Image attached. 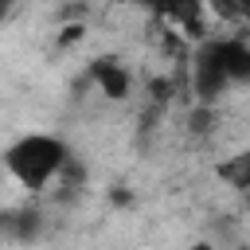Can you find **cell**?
Masks as SVG:
<instances>
[{
    "label": "cell",
    "instance_id": "obj_1",
    "mask_svg": "<svg viewBox=\"0 0 250 250\" xmlns=\"http://www.w3.org/2000/svg\"><path fill=\"white\" fill-rule=\"evenodd\" d=\"M250 82V47L238 35H207L191 55V90L203 105H215L227 90Z\"/></svg>",
    "mask_w": 250,
    "mask_h": 250
},
{
    "label": "cell",
    "instance_id": "obj_2",
    "mask_svg": "<svg viewBox=\"0 0 250 250\" xmlns=\"http://www.w3.org/2000/svg\"><path fill=\"white\" fill-rule=\"evenodd\" d=\"M70 164V145L51 137V133H23L4 148V168L8 176L27 188V191H43L51 188Z\"/></svg>",
    "mask_w": 250,
    "mask_h": 250
},
{
    "label": "cell",
    "instance_id": "obj_3",
    "mask_svg": "<svg viewBox=\"0 0 250 250\" xmlns=\"http://www.w3.org/2000/svg\"><path fill=\"white\" fill-rule=\"evenodd\" d=\"M90 78L98 82V90H102L105 98H125L129 86H133L129 70H125L117 59H94V62H90Z\"/></svg>",
    "mask_w": 250,
    "mask_h": 250
},
{
    "label": "cell",
    "instance_id": "obj_4",
    "mask_svg": "<svg viewBox=\"0 0 250 250\" xmlns=\"http://www.w3.org/2000/svg\"><path fill=\"white\" fill-rule=\"evenodd\" d=\"M4 12H8V4H0V20H4Z\"/></svg>",
    "mask_w": 250,
    "mask_h": 250
},
{
    "label": "cell",
    "instance_id": "obj_5",
    "mask_svg": "<svg viewBox=\"0 0 250 250\" xmlns=\"http://www.w3.org/2000/svg\"><path fill=\"white\" fill-rule=\"evenodd\" d=\"M195 250H207V246H195Z\"/></svg>",
    "mask_w": 250,
    "mask_h": 250
}]
</instances>
